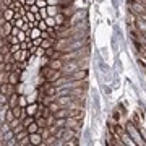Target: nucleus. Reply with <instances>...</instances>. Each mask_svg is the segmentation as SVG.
<instances>
[{"instance_id": "nucleus-2", "label": "nucleus", "mask_w": 146, "mask_h": 146, "mask_svg": "<svg viewBox=\"0 0 146 146\" xmlns=\"http://www.w3.org/2000/svg\"><path fill=\"white\" fill-rule=\"evenodd\" d=\"M125 130H127V133L130 135L131 140L135 141V145H141V146L146 145V141L143 140V135L138 131V127H136L135 122H128V123H127V127H125Z\"/></svg>"}, {"instance_id": "nucleus-23", "label": "nucleus", "mask_w": 146, "mask_h": 146, "mask_svg": "<svg viewBox=\"0 0 146 146\" xmlns=\"http://www.w3.org/2000/svg\"><path fill=\"white\" fill-rule=\"evenodd\" d=\"M20 49H21V44H20V42H16V44H11V46H10V52L15 54V52H18Z\"/></svg>"}, {"instance_id": "nucleus-5", "label": "nucleus", "mask_w": 146, "mask_h": 146, "mask_svg": "<svg viewBox=\"0 0 146 146\" xmlns=\"http://www.w3.org/2000/svg\"><path fill=\"white\" fill-rule=\"evenodd\" d=\"M0 93L10 96V94L16 93V86L15 84H11V83H3V84H0Z\"/></svg>"}, {"instance_id": "nucleus-25", "label": "nucleus", "mask_w": 146, "mask_h": 146, "mask_svg": "<svg viewBox=\"0 0 146 146\" xmlns=\"http://www.w3.org/2000/svg\"><path fill=\"white\" fill-rule=\"evenodd\" d=\"M28 102H29V101H26V98H25L23 94H20V106H23V107H26V106H28Z\"/></svg>"}, {"instance_id": "nucleus-27", "label": "nucleus", "mask_w": 146, "mask_h": 146, "mask_svg": "<svg viewBox=\"0 0 146 146\" xmlns=\"http://www.w3.org/2000/svg\"><path fill=\"white\" fill-rule=\"evenodd\" d=\"M25 3H26V5H34V3H36V0H25Z\"/></svg>"}, {"instance_id": "nucleus-1", "label": "nucleus", "mask_w": 146, "mask_h": 146, "mask_svg": "<svg viewBox=\"0 0 146 146\" xmlns=\"http://www.w3.org/2000/svg\"><path fill=\"white\" fill-rule=\"evenodd\" d=\"M39 75H41L42 81L54 83V81H57V80L62 76V72H60V70H54V68L44 65V67H41V70H39Z\"/></svg>"}, {"instance_id": "nucleus-19", "label": "nucleus", "mask_w": 146, "mask_h": 146, "mask_svg": "<svg viewBox=\"0 0 146 146\" xmlns=\"http://www.w3.org/2000/svg\"><path fill=\"white\" fill-rule=\"evenodd\" d=\"M26 128H28V131H29V133H36V131H39V125L36 123V120H34L33 123H29Z\"/></svg>"}, {"instance_id": "nucleus-12", "label": "nucleus", "mask_w": 146, "mask_h": 146, "mask_svg": "<svg viewBox=\"0 0 146 146\" xmlns=\"http://www.w3.org/2000/svg\"><path fill=\"white\" fill-rule=\"evenodd\" d=\"M13 28H15L13 21H5V23L2 25V34H3V36H8V34H11Z\"/></svg>"}, {"instance_id": "nucleus-28", "label": "nucleus", "mask_w": 146, "mask_h": 146, "mask_svg": "<svg viewBox=\"0 0 146 146\" xmlns=\"http://www.w3.org/2000/svg\"><path fill=\"white\" fill-rule=\"evenodd\" d=\"M140 18H141V20H145V21H146V11L143 13V15H140Z\"/></svg>"}, {"instance_id": "nucleus-31", "label": "nucleus", "mask_w": 146, "mask_h": 146, "mask_svg": "<svg viewBox=\"0 0 146 146\" xmlns=\"http://www.w3.org/2000/svg\"><path fill=\"white\" fill-rule=\"evenodd\" d=\"M145 36H146V34H145Z\"/></svg>"}, {"instance_id": "nucleus-16", "label": "nucleus", "mask_w": 146, "mask_h": 146, "mask_svg": "<svg viewBox=\"0 0 146 146\" xmlns=\"http://www.w3.org/2000/svg\"><path fill=\"white\" fill-rule=\"evenodd\" d=\"M136 20H138V15H135V13H131V11H128V15H127V23H128L130 26H135Z\"/></svg>"}, {"instance_id": "nucleus-4", "label": "nucleus", "mask_w": 146, "mask_h": 146, "mask_svg": "<svg viewBox=\"0 0 146 146\" xmlns=\"http://www.w3.org/2000/svg\"><path fill=\"white\" fill-rule=\"evenodd\" d=\"M21 73H23V68H18V70H15V72H10V75H8V83L11 84H20L21 81Z\"/></svg>"}, {"instance_id": "nucleus-30", "label": "nucleus", "mask_w": 146, "mask_h": 146, "mask_svg": "<svg viewBox=\"0 0 146 146\" xmlns=\"http://www.w3.org/2000/svg\"><path fill=\"white\" fill-rule=\"evenodd\" d=\"M0 7H2V0H0Z\"/></svg>"}, {"instance_id": "nucleus-17", "label": "nucleus", "mask_w": 146, "mask_h": 146, "mask_svg": "<svg viewBox=\"0 0 146 146\" xmlns=\"http://www.w3.org/2000/svg\"><path fill=\"white\" fill-rule=\"evenodd\" d=\"M47 107H49V110H50L52 114H55L57 110H60V109H62V107H60V104H58L57 101H52V102H50V104L47 106Z\"/></svg>"}, {"instance_id": "nucleus-13", "label": "nucleus", "mask_w": 146, "mask_h": 146, "mask_svg": "<svg viewBox=\"0 0 146 146\" xmlns=\"http://www.w3.org/2000/svg\"><path fill=\"white\" fill-rule=\"evenodd\" d=\"M3 18H5L7 21H13L16 18V11H15V7L13 8H8L7 7L5 10H3Z\"/></svg>"}, {"instance_id": "nucleus-8", "label": "nucleus", "mask_w": 146, "mask_h": 146, "mask_svg": "<svg viewBox=\"0 0 146 146\" xmlns=\"http://www.w3.org/2000/svg\"><path fill=\"white\" fill-rule=\"evenodd\" d=\"M28 37H29V39H37V37H41V34H42V29L41 28H37V26H33V28H29V29H28Z\"/></svg>"}, {"instance_id": "nucleus-20", "label": "nucleus", "mask_w": 146, "mask_h": 146, "mask_svg": "<svg viewBox=\"0 0 146 146\" xmlns=\"http://www.w3.org/2000/svg\"><path fill=\"white\" fill-rule=\"evenodd\" d=\"M8 75H10L8 72H0V84L8 83Z\"/></svg>"}, {"instance_id": "nucleus-11", "label": "nucleus", "mask_w": 146, "mask_h": 146, "mask_svg": "<svg viewBox=\"0 0 146 146\" xmlns=\"http://www.w3.org/2000/svg\"><path fill=\"white\" fill-rule=\"evenodd\" d=\"M55 37H52V36H49V37H44L41 41V46L39 47H42V49H49V47H54V44H55Z\"/></svg>"}, {"instance_id": "nucleus-14", "label": "nucleus", "mask_w": 146, "mask_h": 146, "mask_svg": "<svg viewBox=\"0 0 146 146\" xmlns=\"http://www.w3.org/2000/svg\"><path fill=\"white\" fill-rule=\"evenodd\" d=\"M54 18H55V25H57V26H63V25H65V21H67V16L63 15V13H60V11H58Z\"/></svg>"}, {"instance_id": "nucleus-21", "label": "nucleus", "mask_w": 146, "mask_h": 146, "mask_svg": "<svg viewBox=\"0 0 146 146\" xmlns=\"http://www.w3.org/2000/svg\"><path fill=\"white\" fill-rule=\"evenodd\" d=\"M44 21H46L47 26H57V25H55V18H54V16H46V18H44Z\"/></svg>"}, {"instance_id": "nucleus-29", "label": "nucleus", "mask_w": 146, "mask_h": 146, "mask_svg": "<svg viewBox=\"0 0 146 146\" xmlns=\"http://www.w3.org/2000/svg\"><path fill=\"white\" fill-rule=\"evenodd\" d=\"M2 62H5V60H3V54H0V63Z\"/></svg>"}, {"instance_id": "nucleus-6", "label": "nucleus", "mask_w": 146, "mask_h": 146, "mask_svg": "<svg viewBox=\"0 0 146 146\" xmlns=\"http://www.w3.org/2000/svg\"><path fill=\"white\" fill-rule=\"evenodd\" d=\"M25 109H26V114L36 115L37 109H39V101H31V102H28V106L25 107Z\"/></svg>"}, {"instance_id": "nucleus-26", "label": "nucleus", "mask_w": 146, "mask_h": 146, "mask_svg": "<svg viewBox=\"0 0 146 146\" xmlns=\"http://www.w3.org/2000/svg\"><path fill=\"white\" fill-rule=\"evenodd\" d=\"M47 5H58V0H47Z\"/></svg>"}, {"instance_id": "nucleus-15", "label": "nucleus", "mask_w": 146, "mask_h": 146, "mask_svg": "<svg viewBox=\"0 0 146 146\" xmlns=\"http://www.w3.org/2000/svg\"><path fill=\"white\" fill-rule=\"evenodd\" d=\"M26 136H29V131H28V128H23L21 131H16V133H15V140H16V141L25 140Z\"/></svg>"}, {"instance_id": "nucleus-24", "label": "nucleus", "mask_w": 146, "mask_h": 146, "mask_svg": "<svg viewBox=\"0 0 146 146\" xmlns=\"http://www.w3.org/2000/svg\"><path fill=\"white\" fill-rule=\"evenodd\" d=\"M36 7H39V8H46L47 7V0H36V3H34Z\"/></svg>"}, {"instance_id": "nucleus-7", "label": "nucleus", "mask_w": 146, "mask_h": 146, "mask_svg": "<svg viewBox=\"0 0 146 146\" xmlns=\"http://www.w3.org/2000/svg\"><path fill=\"white\" fill-rule=\"evenodd\" d=\"M63 63H65V62H62L60 58H49L46 65H47V67H50V68H54V70H62Z\"/></svg>"}, {"instance_id": "nucleus-18", "label": "nucleus", "mask_w": 146, "mask_h": 146, "mask_svg": "<svg viewBox=\"0 0 146 146\" xmlns=\"http://www.w3.org/2000/svg\"><path fill=\"white\" fill-rule=\"evenodd\" d=\"M16 117H15V114H13V110L11 109H7V112H5V122H8L10 123L11 120H15Z\"/></svg>"}, {"instance_id": "nucleus-22", "label": "nucleus", "mask_w": 146, "mask_h": 146, "mask_svg": "<svg viewBox=\"0 0 146 146\" xmlns=\"http://www.w3.org/2000/svg\"><path fill=\"white\" fill-rule=\"evenodd\" d=\"M18 146H31V141H29V136H26L25 140L18 141Z\"/></svg>"}, {"instance_id": "nucleus-3", "label": "nucleus", "mask_w": 146, "mask_h": 146, "mask_svg": "<svg viewBox=\"0 0 146 146\" xmlns=\"http://www.w3.org/2000/svg\"><path fill=\"white\" fill-rule=\"evenodd\" d=\"M68 81L70 80H86L88 78V70L86 68H81V70H76V72L73 73H68Z\"/></svg>"}, {"instance_id": "nucleus-10", "label": "nucleus", "mask_w": 146, "mask_h": 146, "mask_svg": "<svg viewBox=\"0 0 146 146\" xmlns=\"http://www.w3.org/2000/svg\"><path fill=\"white\" fill-rule=\"evenodd\" d=\"M8 106H10V109H13V107H16V106H20V93L10 94V98H8Z\"/></svg>"}, {"instance_id": "nucleus-9", "label": "nucleus", "mask_w": 146, "mask_h": 146, "mask_svg": "<svg viewBox=\"0 0 146 146\" xmlns=\"http://www.w3.org/2000/svg\"><path fill=\"white\" fill-rule=\"evenodd\" d=\"M29 141H31V145H37V146H42L44 140H42V135L39 131L36 133H29Z\"/></svg>"}]
</instances>
